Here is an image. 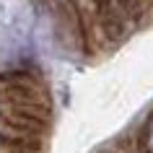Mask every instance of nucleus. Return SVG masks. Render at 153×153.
I'll return each instance as SVG.
<instances>
[{"label": "nucleus", "mask_w": 153, "mask_h": 153, "mask_svg": "<svg viewBox=\"0 0 153 153\" xmlns=\"http://www.w3.org/2000/svg\"><path fill=\"white\" fill-rule=\"evenodd\" d=\"M94 13H96L99 26L106 39L120 42L125 36V18H122V10L114 0H94Z\"/></svg>", "instance_id": "f257e3e1"}, {"label": "nucleus", "mask_w": 153, "mask_h": 153, "mask_svg": "<svg viewBox=\"0 0 153 153\" xmlns=\"http://www.w3.org/2000/svg\"><path fill=\"white\" fill-rule=\"evenodd\" d=\"M10 153H29V151H26L21 143H13V145H10Z\"/></svg>", "instance_id": "7ed1b4c3"}, {"label": "nucleus", "mask_w": 153, "mask_h": 153, "mask_svg": "<svg viewBox=\"0 0 153 153\" xmlns=\"http://www.w3.org/2000/svg\"><path fill=\"white\" fill-rule=\"evenodd\" d=\"M114 3L120 5V10L125 16H132L135 21L143 16V3H140V0H114Z\"/></svg>", "instance_id": "f03ea898"}]
</instances>
